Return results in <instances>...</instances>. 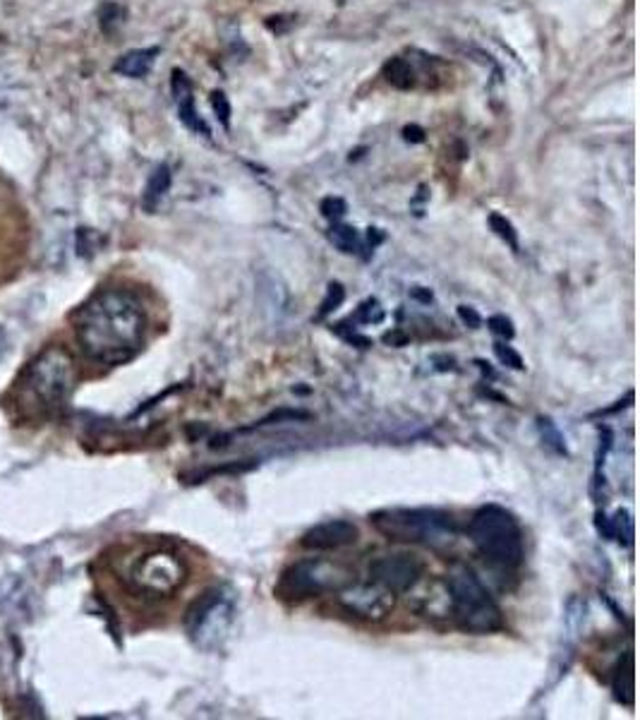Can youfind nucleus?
<instances>
[{
  "label": "nucleus",
  "mask_w": 640,
  "mask_h": 720,
  "mask_svg": "<svg viewBox=\"0 0 640 720\" xmlns=\"http://www.w3.org/2000/svg\"><path fill=\"white\" fill-rule=\"evenodd\" d=\"M538 427H540V435H542V442H545L549 449H552L554 454H561V456H568V449H566V439L564 435L557 430V426H554L552 420L549 418H540L538 420Z\"/></svg>",
  "instance_id": "aec40b11"
},
{
  "label": "nucleus",
  "mask_w": 640,
  "mask_h": 720,
  "mask_svg": "<svg viewBox=\"0 0 640 720\" xmlns=\"http://www.w3.org/2000/svg\"><path fill=\"white\" fill-rule=\"evenodd\" d=\"M120 14H123V10L116 5V3H106V5L101 7V29L109 34V32H113V24H118L120 22Z\"/></svg>",
  "instance_id": "c756f323"
},
{
  "label": "nucleus",
  "mask_w": 640,
  "mask_h": 720,
  "mask_svg": "<svg viewBox=\"0 0 640 720\" xmlns=\"http://www.w3.org/2000/svg\"><path fill=\"white\" fill-rule=\"evenodd\" d=\"M212 109L218 120H221V125L228 130L231 128V101H228V96L221 90L212 91Z\"/></svg>",
  "instance_id": "393cba45"
},
{
  "label": "nucleus",
  "mask_w": 640,
  "mask_h": 720,
  "mask_svg": "<svg viewBox=\"0 0 640 720\" xmlns=\"http://www.w3.org/2000/svg\"><path fill=\"white\" fill-rule=\"evenodd\" d=\"M382 240H384V234H382V231H379V228H369L368 243H369V247H372V250H375V247L379 245Z\"/></svg>",
  "instance_id": "f704fd0d"
},
{
  "label": "nucleus",
  "mask_w": 640,
  "mask_h": 720,
  "mask_svg": "<svg viewBox=\"0 0 640 720\" xmlns=\"http://www.w3.org/2000/svg\"><path fill=\"white\" fill-rule=\"evenodd\" d=\"M410 295H413V298H416V301H420V302L432 301V291H429V288H423V286L413 288V291H410Z\"/></svg>",
  "instance_id": "72a5a7b5"
},
{
  "label": "nucleus",
  "mask_w": 640,
  "mask_h": 720,
  "mask_svg": "<svg viewBox=\"0 0 640 720\" xmlns=\"http://www.w3.org/2000/svg\"><path fill=\"white\" fill-rule=\"evenodd\" d=\"M185 576H187V570L180 557L166 550H154L137 560L129 571V581L144 596L164 598L183 586Z\"/></svg>",
  "instance_id": "6e6552de"
},
{
  "label": "nucleus",
  "mask_w": 640,
  "mask_h": 720,
  "mask_svg": "<svg viewBox=\"0 0 640 720\" xmlns=\"http://www.w3.org/2000/svg\"><path fill=\"white\" fill-rule=\"evenodd\" d=\"M635 675H634V653L628 651L624 656V660L616 667V675H614V699L619 701L621 706H634L635 699Z\"/></svg>",
  "instance_id": "4468645a"
},
{
  "label": "nucleus",
  "mask_w": 640,
  "mask_h": 720,
  "mask_svg": "<svg viewBox=\"0 0 640 720\" xmlns=\"http://www.w3.org/2000/svg\"><path fill=\"white\" fill-rule=\"evenodd\" d=\"M446 593H449L451 618L458 629L477 637L504 629V612L470 570L458 567L451 571L446 576Z\"/></svg>",
  "instance_id": "39448f33"
},
{
  "label": "nucleus",
  "mask_w": 640,
  "mask_h": 720,
  "mask_svg": "<svg viewBox=\"0 0 640 720\" xmlns=\"http://www.w3.org/2000/svg\"><path fill=\"white\" fill-rule=\"evenodd\" d=\"M339 603L350 615L365 619V622H382L391 615L396 605V593L377 586V583H348L346 589L339 590Z\"/></svg>",
  "instance_id": "9d476101"
},
{
  "label": "nucleus",
  "mask_w": 640,
  "mask_h": 720,
  "mask_svg": "<svg viewBox=\"0 0 640 720\" xmlns=\"http://www.w3.org/2000/svg\"><path fill=\"white\" fill-rule=\"evenodd\" d=\"M369 522L388 541L416 542L435 550L451 548L458 535L456 519L442 509H384L369 516Z\"/></svg>",
  "instance_id": "20e7f679"
},
{
  "label": "nucleus",
  "mask_w": 640,
  "mask_h": 720,
  "mask_svg": "<svg viewBox=\"0 0 640 720\" xmlns=\"http://www.w3.org/2000/svg\"><path fill=\"white\" fill-rule=\"evenodd\" d=\"M360 538V528L355 526L348 519H331V522H321L317 526L307 528L300 545L310 552H334L355 545Z\"/></svg>",
  "instance_id": "9b49d317"
},
{
  "label": "nucleus",
  "mask_w": 640,
  "mask_h": 720,
  "mask_svg": "<svg viewBox=\"0 0 640 720\" xmlns=\"http://www.w3.org/2000/svg\"><path fill=\"white\" fill-rule=\"evenodd\" d=\"M458 317H461V322L468 324L470 330H480V324H482L480 312L475 308H470V305H458Z\"/></svg>",
  "instance_id": "7c9ffc66"
},
{
  "label": "nucleus",
  "mask_w": 640,
  "mask_h": 720,
  "mask_svg": "<svg viewBox=\"0 0 640 720\" xmlns=\"http://www.w3.org/2000/svg\"><path fill=\"white\" fill-rule=\"evenodd\" d=\"M609 538H616L619 542L631 545V541H634V519H631L628 512L619 509L614 514V519H609Z\"/></svg>",
  "instance_id": "6ab92c4d"
},
{
  "label": "nucleus",
  "mask_w": 640,
  "mask_h": 720,
  "mask_svg": "<svg viewBox=\"0 0 640 720\" xmlns=\"http://www.w3.org/2000/svg\"><path fill=\"white\" fill-rule=\"evenodd\" d=\"M382 75L391 87H396V90L408 91L417 87V70L413 68V62H410L408 58H401V55L388 58V61L384 62Z\"/></svg>",
  "instance_id": "ddd939ff"
},
{
  "label": "nucleus",
  "mask_w": 640,
  "mask_h": 720,
  "mask_svg": "<svg viewBox=\"0 0 640 720\" xmlns=\"http://www.w3.org/2000/svg\"><path fill=\"white\" fill-rule=\"evenodd\" d=\"M307 418H310V413L307 411H298V408H279V411L272 413V416H266V418H262L259 423H254L253 427L273 426V423H281V420H307Z\"/></svg>",
  "instance_id": "a878e982"
},
{
  "label": "nucleus",
  "mask_w": 640,
  "mask_h": 720,
  "mask_svg": "<svg viewBox=\"0 0 640 720\" xmlns=\"http://www.w3.org/2000/svg\"><path fill=\"white\" fill-rule=\"evenodd\" d=\"M403 139L410 144L425 142V130L420 125H406V128H403Z\"/></svg>",
  "instance_id": "2f4dec72"
},
{
  "label": "nucleus",
  "mask_w": 640,
  "mask_h": 720,
  "mask_svg": "<svg viewBox=\"0 0 640 720\" xmlns=\"http://www.w3.org/2000/svg\"><path fill=\"white\" fill-rule=\"evenodd\" d=\"M331 330H334L336 334L341 336L343 341L353 343V346H358V349H369V346H372V339L358 334V331H355L353 327H346V324H334Z\"/></svg>",
  "instance_id": "bb28decb"
},
{
  "label": "nucleus",
  "mask_w": 640,
  "mask_h": 720,
  "mask_svg": "<svg viewBox=\"0 0 640 720\" xmlns=\"http://www.w3.org/2000/svg\"><path fill=\"white\" fill-rule=\"evenodd\" d=\"M320 212H321V216H324V219H329V221L343 219V216L348 214L346 199L334 197V195H331V197H324V199H321V205H320Z\"/></svg>",
  "instance_id": "5701e85b"
},
{
  "label": "nucleus",
  "mask_w": 640,
  "mask_h": 720,
  "mask_svg": "<svg viewBox=\"0 0 640 720\" xmlns=\"http://www.w3.org/2000/svg\"><path fill=\"white\" fill-rule=\"evenodd\" d=\"M177 118H180V123L187 128L190 132H195V135H205V138H212V130H209V125L205 123V118L199 116L197 109H195V96H183V99H177Z\"/></svg>",
  "instance_id": "dca6fc26"
},
{
  "label": "nucleus",
  "mask_w": 640,
  "mask_h": 720,
  "mask_svg": "<svg viewBox=\"0 0 640 720\" xmlns=\"http://www.w3.org/2000/svg\"><path fill=\"white\" fill-rule=\"evenodd\" d=\"M75 384V358L62 346H48L17 379V406L29 418H48L65 408Z\"/></svg>",
  "instance_id": "f03ea898"
},
{
  "label": "nucleus",
  "mask_w": 640,
  "mask_h": 720,
  "mask_svg": "<svg viewBox=\"0 0 640 720\" xmlns=\"http://www.w3.org/2000/svg\"><path fill=\"white\" fill-rule=\"evenodd\" d=\"M384 343H388V346H396V349H401V346H406V343H408V334L401 330L387 331V334H384Z\"/></svg>",
  "instance_id": "473e14b6"
},
{
  "label": "nucleus",
  "mask_w": 640,
  "mask_h": 720,
  "mask_svg": "<svg viewBox=\"0 0 640 720\" xmlns=\"http://www.w3.org/2000/svg\"><path fill=\"white\" fill-rule=\"evenodd\" d=\"M72 330L84 356L99 365H123L142 350L147 312L125 288H103L72 315Z\"/></svg>",
  "instance_id": "f257e3e1"
},
{
  "label": "nucleus",
  "mask_w": 640,
  "mask_h": 720,
  "mask_svg": "<svg viewBox=\"0 0 640 720\" xmlns=\"http://www.w3.org/2000/svg\"><path fill=\"white\" fill-rule=\"evenodd\" d=\"M171 168L166 164H161L157 168V171L151 173L149 180H147V187H144V195H142V205L147 212H154L158 206V202L166 197V192L171 190Z\"/></svg>",
  "instance_id": "2eb2a0df"
},
{
  "label": "nucleus",
  "mask_w": 640,
  "mask_h": 720,
  "mask_svg": "<svg viewBox=\"0 0 640 720\" xmlns=\"http://www.w3.org/2000/svg\"><path fill=\"white\" fill-rule=\"evenodd\" d=\"M487 324H490V330L494 331V334L501 336V339H506V341H511L513 336H516L513 322L506 315H492L490 320H487Z\"/></svg>",
  "instance_id": "cd10ccee"
},
{
  "label": "nucleus",
  "mask_w": 640,
  "mask_h": 720,
  "mask_svg": "<svg viewBox=\"0 0 640 720\" xmlns=\"http://www.w3.org/2000/svg\"><path fill=\"white\" fill-rule=\"evenodd\" d=\"M343 301H346V288H343L339 282L329 283L327 295H324V301H321L320 305V312H317V320H324L327 315H331L334 310L341 308Z\"/></svg>",
  "instance_id": "412c9836"
},
{
  "label": "nucleus",
  "mask_w": 640,
  "mask_h": 720,
  "mask_svg": "<svg viewBox=\"0 0 640 720\" xmlns=\"http://www.w3.org/2000/svg\"><path fill=\"white\" fill-rule=\"evenodd\" d=\"M427 564L420 555L408 552V550H396V552H384L369 562L368 576L369 581L391 590V593H408L420 583L425 576Z\"/></svg>",
  "instance_id": "1a4fd4ad"
},
{
  "label": "nucleus",
  "mask_w": 640,
  "mask_h": 720,
  "mask_svg": "<svg viewBox=\"0 0 640 720\" xmlns=\"http://www.w3.org/2000/svg\"><path fill=\"white\" fill-rule=\"evenodd\" d=\"M233 600L224 589H209L185 612V629L199 648L221 646L233 624Z\"/></svg>",
  "instance_id": "0eeeda50"
},
{
  "label": "nucleus",
  "mask_w": 640,
  "mask_h": 720,
  "mask_svg": "<svg viewBox=\"0 0 640 720\" xmlns=\"http://www.w3.org/2000/svg\"><path fill=\"white\" fill-rule=\"evenodd\" d=\"M468 535L477 552L494 567L516 570L523 564V528L509 509L499 507V504L480 507L470 519Z\"/></svg>",
  "instance_id": "7ed1b4c3"
},
{
  "label": "nucleus",
  "mask_w": 640,
  "mask_h": 720,
  "mask_svg": "<svg viewBox=\"0 0 640 720\" xmlns=\"http://www.w3.org/2000/svg\"><path fill=\"white\" fill-rule=\"evenodd\" d=\"M353 581L355 571L348 570L346 564L324 560V557H310V560H300L286 567L273 590L281 600L302 603L307 598L321 596V593H339Z\"/></svg>",
  "instance_id": "423d86ee"
},
{
  "label": "nucleus",
  "mask_w": 640,
  "mask_h": 720,
  "mask_svg": "<svg viewBox=\"0 0 640 720\" xmlns=\"http://www.w3.org/2000/svg\"><path fill=\"white\" fill-rule=\"evenodd\" d=\"M494 353H497L499 363L506 365V368H511V370H523L525 368L521 353L513 350L511 346H506V343H494Z\"/></svg>",
  "instance_id": "b1692460"
},
{
  "label": "nucleus",
  "mask_w": 640,
  "mask_h": 720,
  "mask_svg": "<svg viewBox=\"0 0 640 720\" xmlns=\"http://www.w3.org/2000/svg\"><path fill=\"white\" fill-rule=\"evenodd\" d=\"M329 240L346 254H358L362 250L360 234L353 226H346V224H339V221H334V226L329 231Z\"/></svg>",
  "instance_id": "f3484780"
},
{
  "label": "nucleus",
  "mask_w": 640,
  "mask_h": 720,
  "mask_svg": "<svg viewBox=\"0 0 640 720\" xmlns=\"http://www.w3.org/2000/svg\"><path fill=\"white\" fill-rule=\"evenodd\" d=\"M157 55H158L157 46L128 51V53H123L118 58L116 65H113V72H118V75L123 77H132V80H139V77L149 75L151 65L157 61Z\"/></svg>",
  "instance_id": "f8f14e48"
},
{
  "label": "nucleus",
  "mask_w": 640,
  "mask_h": 720,
  "mask_svg": "<svg viewBox=\"0 0 640 720\" xmlns=\"http://www.w3.org/2000/svg\"><path fill=\"white\" fill-rule=\"evenodd\" d=\"M171 91H173V99H183V96H190L192 94V82L190 77L185 75L183 70H173L171 72Z\"/></svg>",
  "instance_id": "c85d7f7f"
},
{
  "label": "nucleus",
  "mask_w": 640,
  "mask_h": 720,
  "mask_svg": "<svg viewBox=\"0 0 640 720\" xmlns=\"http://www.w3.org/2000/svg\"><path fill=\"white\" fill-rule=\"evenodd\" d=\"M490 228L492 231H494V234L499 235V238L504 240L506 245L511 247L513 253H518V250H521V243H518V231L516 228H513V224L509 219H506V216H501V214H490Z\"/></svg>",
  "instance_id": "a211bd4d"
},
{
  "label": "nucleus",
  "mask_w": 640,
  "mask_h": 720,
  "mask_svg": "<svg viewBox=\"0 0 640 720\" xmlns=\"http://www.w3.org/2000/svg\"><path fill=\"white\" fill-rule=\"evenodd\" d=\"M355 322L360 324H379L384 320V310L379 308V301L377 298H369L358 308V312L353 315Z\"/></svg>",
  "instance_id": "4be33fe9"
}]
</instances>
